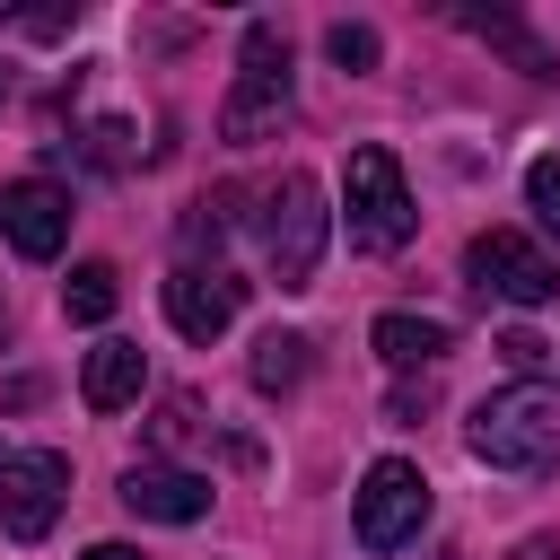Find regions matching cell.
<instances>
[{"instance_id":"52a82bcc","label":"cell","mask_w":560,"mask_h":560,"mask_svg":"<svg viewBox=\"0 0 560 560\" xmlns=\"http://www.w3.org/2000/svg\"><path fill=\"white\" fill-rule=\"evenodd\" d=\"M61 499H70V455H52V446L9 455V472H0V525L18 542H44L52 516H61Z\"/></svg>"},{"instance_id":"5b68a950","label":"cell","mask_w":560,"mask_h":560,"mask_svg":"<svg viewBox=\"0 0 560 560\" xmlns=\"http://www.w3.org/2000/svg\"><path fill=\"white\" fill-rule=\"evenodd\" d=\"M420 525H429V472L402 464V455L368 464V481H359V499H350V534H359L368 551H402Z\"/></svg>"},{"instance_id":"7402d4cb","label":"cell","mask_w":560,"mask_h":560,"mask_svg":"<svg viewBox=\"0 0 560 560\" xmlns=\"http://www.w3.org/2000/svg\"><path fill=\"white\" fill-rule=\"evenodd\" d=\"M516 560H551V542H525V551H516Z\"/></svg>"},{"instance_id":"30bf717a","label":"cell","mask_w":560,"mask_h":560,"mask_svg":"<svg viewBox=\"0 0 560 560\" xmlns=\"http://www.w3.org/2000/svg\"><path fill=\"white\" fill-rule=\"evenodd\" d=\"M122 508L158 516V525H192V516H210V481L184 472V464H131L122 472Z\"/></svg>"},{"instance_id":"ac0fdd59","label":"cell","mask_w":560,"mask_h":560,"mask_svg":"<svg viewBox=\"0 0 560 560\" xmlns=\"http://www.w3.org/2000/svg\"><path fill=\"white\" fill-rule=\"evenodd\" d=\"M9 26H18V35H70L79 9H9Z\"/></svg>"},{"instance_id":"7a4b0ae2","label":"cell","mask_w":560,"mask_h":560,"mask_svg":"<svg viewBox=\"0 0 560 560\" xmlns=\"http://www.w3.org/2000/svg\"><path fill=\"white\" fill-rule=\"evenodd\" d=\"M280 114H289V35L271 18H254L245 26V52H236V88L219 96V140L228 149H254V140L280 131Z\"/></svg>"},{"instance_id":"e0dca14e","label":"cell","mask_w":560,"mask_h":560,"mask_svg":"<svg viewBox=\"0 0 560 560\" xmlns=\"http://www.w3.org/2000/svg\"><path fill=\"white\" fill-rule=\"evenodd\" d=\"M525 201H534V219L560 236V158H534V166H525Z\"/></svg>"},{"instance_id":"4fadbf2b","label":"cell","mask_w":560,"mask_h":560,"mask_svg":"<svg viewBox=\"0 0 560 560\" xmlns=\"http://www.w3.org/2000/svg\"><path fill=\"white\" fill-rule=\"evenodd\" d=\"M376 359L385 368H429V359H446V324L438 315H376Z\"/></svg>"},{"instance_id":"8fae6325","label":"cell","mask_w":560,"mask_h":560,"mask_svg":"<svg viewBox=\"0 0 560 560\" xmlns=\"http://www.w3.org/2000/svg\"><path fill=\"white\" fill-rule=\"evenodd\" d=\"M455 26H464V35H481V44H499V52H508V61L525 70V79H560L551 44H542V35H534V26L516 18V9H455Z\"/></svg>"},{"instance_id":"2e32d148","label":"cell","mask_w":560,"mask_h":560,"mask_svg":"<svg viewBox=\"0 0 560 560\" xmlns=\"http://www.w3.org/2000/svg\"><path fill=\"white\" fill-rule=\"evenodd\" d=\"M324 52H332L341 70H376V26H359V18H341V26L324 35Z\"/></svg>"},{"instance_id":"ba28073f","label":"cell","mask_w":560,"mask_h":560,"mask_svg":"<svg viewBox=\"0 0 560 560\" xmlns=\"http://www.w3.org/2000/svg\"><path fill=\"white\" fill-rule=\"evenodd\" d=\"M0 236L26 254V262H52L70 245V192L26 175V184H0Z\"/></svg>"},{"instance_id":"277c9868","label":"cell","mask_w":560,"mask_h":560,"mask_svg":"<svg viewBox=\"0 0 560 560\" xmlns=\"http://www.w3.org/2000/svg\"><path fill=\"white\" fill-rule=\"evenodd\" d=\"M324 192H315V175H280L271 184V201H262V262H271V280L280 289H306L315 280V262H324Z\"/></svg>"},{"instance_id":"ffe728a7","label":"cell","mask_w":560,"mask_h":560,"mask_svg":"<svg viewBox=\"0 0 560 560\" xmlns=\"http://www.w3.org/2000/svg\"><path fill=\"white\" fill-rule=\"evenodd\" d=\"M499 350H508V368H542V359H551V341H542V332H508Z\"/></svg>"},{"instance_id":"5bb4252c","label":"cell","mask_w":560,"mask_h":560,"mask_svg":"<svg viewBox=\"0 0 560 560\" xmlns=\"http://www.w3.org/2000/svg\"><path fill=\"white\" fill-rule=\"evenodd\" d=\"M298 376H306V332H262L254 341V385L262 394H289Z\"/></svg>"},{"instance_id":"9c48e42d","label":"cell","mask_w":560,"mask_h":560,"mask_svg":"<svg viewBox=\"0 0 560 560\" xmlns=\"http://www.w3.org/2000/svg\"><path fill=\"white\" fill-rule=\"evenodd\" d=\"M236 306H245V280H228V271L184 262V271L166 280V324H175L184 341H219V332L236 324Z\"/></svg>"},{"instance_id":"d6986e66","label":"cell","mask_w":560,"mask_h":560,"mask_svg":"<svg viewBox=\"0 0 560 560\" xmlns=\"http://www.w3.org/2000/svg\"><path fill=\"white\" fill-rule=\"evenodd\" d=\"M88 158H96V166H122V158H131V122H96V131H88Z\"/></svg>"},{"instance_id":"3957f363","label":"cell","mask_w":560,"mask_h":560,"mask_svg":"<svg viewBox=\"0 0 560 560\" xmlns=\"http://www.w3.org/2000/svg\"><path fill=\"white\" fill-rule=\"evenodd\" d=\"M341 210H350V236L368 245V254H394V245H411V228H420V210H411V192H402V166H394V149H350V166H341Z\"/></svg>"},{"instance_id":"cb8c5ba5","label":"cell","mask_w":560,"mask_h":560,"mask_svg":"<svg viewBox=\"0 0 560 560\" xmlns=\"http://www.w3.org/2000/svg\"><path fill=\"white\" fill-rule=\"evenodd\" d=\"M0 472H9V464H0Z\"/></svg>"},{"instance_id":"9a60e30c","label":"cell","mask_w":560,"mask_h":560,"mask_svg":"<svg viewBox=\"0 0 560 560\" xmlns=\"http://www.w3.org/2000/svg\"><path fill=\"white\" fill-rule=\"evenodd\" d=\"M114 298H122V289H114V262H79V271H70V289H61L70 324H105V315H114Z\"/></svg>"},{"instance_id":"7c38bea8","label":"cell","mask_w":560,"mask_h":560,"mask_svg":"<svg viewBox=\"0 0 560 560\" xmlns=\"http://www.w3.org/2000/svg\"><path fill=\"white\" fill-rule=\"evenodd\" d=\"M140 385H149L140 341H96V350H88V376H79L88 411H122V402H140Z\"/></svg>"},{"instance_id":"44dd1931","label":"cell","mask_w":560,"mask_h":560,"mask_svg":"<svg viewBox=\"0 0 560 560\" xmlns=\"http://www.w3.org/2000/svg\"><path fill=\"white\" fill-rule=\"evenodd\" d=\"M88 560H140V551H131V542H96Z\"/></svg>"},{"instance_id":"6da1fadb","label":"cell","mask_w":560,"mask_h":560,"mask_svg":"<svg viewBox=\"0 0 560 560\" xmlns=\"http://www.w3.org/2000/svg\"><path fill=\"white\" fill-rule=\"evenodd\" d=\"M464 446L499 472H542L560 455V394L551 385H508V394H481V411L464 420Z\"/></svg>"},{"instance_id":"603a6c76","label":"cell","mask_w":560,"mask_h":560,"mask_svg":"<svg viewBox=\"0 0 560 560\" xmlns=\"http://www.w3.org/2000/svg\"><path fill=\"white\" fill-rule=\"evenodd\" d=\"M0 105H9V70H0Z\"/></svg>"},{"instance_id":"8992f818","label":"cell","mask_w":560,"mask_h":560,"mask_svg":"<svg viewBox=\"0 0 560 560\" xmlns=\"http://www.w3.org/2000/svg\"><path fill=\"white\" fill-rule=\"evenodd\" d=\"M464 271H472V289H481V298H508V306H542V298H560L551 254H534L516 228L472 236V245H464Z\"/></svg>"}]
</instances>
